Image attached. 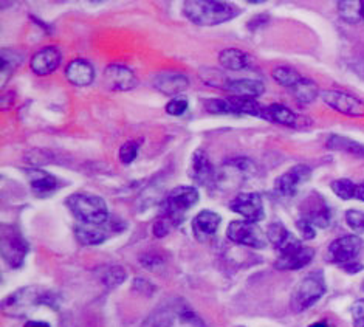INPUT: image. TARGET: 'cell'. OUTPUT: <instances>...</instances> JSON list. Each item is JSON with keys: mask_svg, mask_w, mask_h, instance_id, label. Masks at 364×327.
<instances>
[{"mask_svg": "<svg viewBox=\"0 0 364 327\" xmlns=\"http://www.w3.org/2000/svg\"><path fill=\"white\" fill-rule=\"evenodd\" d=\"M67 206L80 223L101 225L109 220L107 205L100 195L89 193H76L67 199Z\"/></svg>", "mask_w": 364, "mask_h": 327, "instance_id": "7a4b0ae2", "label": "cell"}, {"mask_svg": "<svg viewBox=\"0 0 364 327\" xmlns=\"http://www.w3.org/2000/svg\"><path fill=\"white\" fill-rule=\"evenodd\" d=\"M97 277L109 289L118 287L127 278V273L121 265H101L97 269Z\"/></svg>", "mask_w": 364, "mask_h": 327, "instance_id": "4316f807", "label": "cell"}, {"mask_svg": "<svg viewBox=\"0 0 364 327\" xmlns=\"http://www.w3.org/2000/svg\"><path fill=\"white\" fill-rule=\"evenodd\" d=\"M138 151H140V141H136V140L126 141L119 148V154H118L119 161L123 163V165H131V163L136 159Z\"/></svg>", "mask_w": 364, "mask_h": 327, "instance_id": "8d00e7d4", "label": "cell"}, {"mask_svg": "<svg viewBox=\"0 0 364 327\" xmlns=\"http://www.w3.org/2000/svg\"><path fill=\"white\" fill-rule=\"evenodd\" d=\"M126 230V222L109 218L107 222L101 223V225H87V223H77L75 227V235L84 245H100L104 240H107L112 235L121 233Z\"/></svg>", "mask_w": 364, "mask_h": 327, "instance_id": "8992f818", "label": "cell"}, {"mask_svg": "<svg viewBox=\"0 0 364 327\" xmlns=\"http://www.w3.org/2000/svg\"><path fill=\"white\" fill-rule=\"evenodd\" d=\"M220 222L222 219L218 213L210 211V210L200 211L193 220V230H194L196 237L198 240H205L208 237L214 236L218 233Z\"/></svg>", "mask_w": 364, "mask_h": 327, "instance_id": "ffe728a7", "label": "cell"}, {"mask_svg": "<svg viewBox=\"0 0 364 327\" xmlns=\"http://www.w3.org/2000/svg\"><path fill=\"white\" fill-rule=\"evenodd\" d=\"M228 239L239 245H245L251 248H265L267 239L262 235L256 222L250 220H232L227 230Z\"/></svg>", "mask_w": 364, "mask_h": 327, "instance_id": "9c48e42d", "label": "cell"}, {"mask_svg": "<svg viewBox=\"0 0 364 327\" xmlns=\"http://www.w3.org/2000/svg\"><path fill=\"white\" fill-rule=\"evenodd\" d=\"M309 327H328V324L326 321H316V323H314V324L309 326Z\"/></svg>", "mask_w": 364, "mask_h": 327, "instance_id": "681fc988", "label": "cell"}, {"mask_svg": "<svg viewBox=\"0 0 364 327\" xmlns=\"http://www.w3.org/2000/svg\"><path fill=\"white\" fill-rule=\"evenodd\" d=\"M257 174V168L250 159H231L225 161L215 174V183L228 191L247 183Z\"/></svg>", "mask_w": 364, "mask_h": 327, "instance_id": "277c9868", "label": "cell"}, {"mask_svg": "<svg viewBox=\"0 0 364 327\" xmlns=\"http://www.w3.org/2000/svg\"><path fill=\"white\" fill-rule=\"evenodd\" d=\"M134 289H135L136 291H140V294H143V295H152V294H154V287H152V284H151L149 281L141 279V278L135 279V282H134Z\"/></svg>", "mask_w": 364, "mask_h": 327, "instance_id": "f6af8a7d", "label": "cell"}, {"mask_svg": "<svg viewBox=\"0 0 364 327\" xmlns=\"http://www.w3.org/2000/svg\"><path fill=\"white\" fill-rule=\"evenodd\" d=\"M363 250V240L357 235H349L335 239L333 242L328 245V256H331V261L346 267L349 264L357 262V257L360 256Z\"/></svg>", "mask_w": 364, "mask_h": 327, "instance_id": "8fae6325", "label": "cell"}, {"mask_svg": "<svg viewBox=\"0 0 364 327\" xmlns=\"http://www.w3.org/2000/svg\"><path fill=\"white\" fill-rule=\"evenodd\" d=\"M355 199L364 202V182L357 183V194H355Z\"/></svg>", "mask_w": 364, "mask_h": 327, "instance_id": "7dc6e473", "label": "cell"}, {"mask_svg": "<svg viewBox=\"0 0 364 327\" xmlns=\"http://www.w3.org/2000/svg\"><path fill=\"white\" fill-rule=\"evenodd\" d=\"M180 320H181V323L189 326V327H205L200 318H198L194 313L193 309H189V307H181L180 309Z\"/></svg>", "mask_w": 364, "mask_h": 327, "instance_id": "60d3db41", "label": "cell"}, {"mask_svg": "<svg viewBox=\"0 0 364 327\" xmlns=\"http://www.w3.org/2000/svg\"><path fill=\"white\" fill-rule=\"evenodd\" d=\"M230 101L234 107V112H236V115H251L267 119V107L259 104L257 100L230 97Z\"/></svg>", "mask_w": 364, "mask_h": 327, "instance_id": "83f0119b", "label": "cell"}, {"mask_svg": "<svg viewBox=\"0 0 364 327\" xmlns=\"http://www.w3.org/2000/svg\"><path fill=\"white\" fill-rule=\"evenodd\" d=\"M272 76L277 84H281L284 87H289V89L294 87V85L302 80V76L290 67H277L272 72Z\"/></svg>", "mask_w": 364, "mask_h": 327, "instance_id": "1f68e13d", "label": "cell"}, {"mask_svg": "<svg viewBox=\"0 0 364 327\" xmlns=\"http://www.w3.org/2000/svg\"><path fill=\"white\" fill-rule=\"evenodd\" d=\"M65 78L77 87H85L93 82L95 68L85 59H75L65 67Z\"/></svg>", "mask_w": 364, "mask_h": 327, "instance_id": "44dd1931", "label": "cell"}, {"mask_svg": "<svg viewBox=\"0 0 364 327\" xmlns=\"http://www.w3.org/2000/svg\"><path fill=\"white\" fill-rule=\"evenodd\" d=\"M326 294V281L324 274L321 272H314L307 274V277L302 279L298 287L294 289L291 299H290V307L294 313H301L307 311L315 303L323 298Z\"/></svg>", "mask_w": 364, "mask_h": 327, "instance_id": "3957f363", "label": "cell"}, {"mask_svg": "<svg viewBox=\"0 0 364 327\" xmlns=\"http://www.w3.org/2000/svg\"><path fill=\"white\" fill-rule=\"evenodd\" d=\"M346 222L350 227V230H353L355 233L360 235L364 233V213L363 211H357V210H349L346 211L344 214Z\"/></svg>", "mask_w": 364, "mask_h": 327, "instance_id": "f35d334b", "label": "cell"}, {"mask_svg": "<svg viewBox=\"0 0 364 327\" xmlns=\"http://www.w3.org/2000/svg\"><path fill=\"white\" fill-rule=\"evenodd\" d=\"M326 146L328 149L333 151H341V152H349L352 156L357 157H364V146L358 141H355L352 139H348V136L343 135H331L326 141Z\"/></svg>", "mask_w": 364, "mask_h": 327, "instance_id": "f1b7e54d", "label": "cell"}, {"mask_svg": "<svg viewBox=\"0 0 364 327\" xmlns=\"http://www.w3.org/2000/svg\"><path fill=\"white\" fill-rule=\"evenodd\" d=\"M230 210L240 214L244 220L259 222L264 219V202L257 193H242L230 202Z\"/></svg>", "mask_w": 364, "mask_h": 327, "instance_id": "9a60e30c", "label": "cell"}, {"mask_svg": "<svg viewBox=\"0 0 364 327\" xmlns=\"http://www.w3.org/2000/svg\"><path fill=\"white\" fill-rule=\"evenodd\" d=\"M225 92L231 93L232 97L237 98H259L265 92V85L262 81L257 80H230L225 87Z\"/></svg>", "mask_w": 364, "mask_h": 327, "instance_id": "cb8c5ba5", "label": "cell"}, {"mask_svg": "<svg viewBox=\"0 0 364 327\" xmlns=\"http://www.w3.org/2000/svg\"><path fill=\"white\" fill-rule=\"evenodd\" d=\"M240 10L228 2L215 0H189L183 5V14L200 27H214L237 17Z\"/></svg>", "mask_w": 364, "mask_h": 327, "instance_id": "6da1fadb", "label": "cell"}, {"mask_svg": "<svg viewBox=\"0 0 364 327\" xmlns=\"http://www.w3.org/2000/svg\"><path fill=\"white\" fill-rule=\"evenodd\" d=\"M188 172H189L191 180L202 186H208L213 182H215V174H218V172H215L213 168V163L210 161V157H208L205 151H202V149H198L193 154Z\"/></svg>", "mask_w": 364, "mask_h": 327, "instance_id": "e0dca14e", "label": "cell"}, {"mask_svg": "<svg viewBox=\"0 0 364 327\" xmlns=\"http://www.w3.org/2000/svg\"><path fill=\"white\" fill-rule=\"evenodd\" d=\"M291 92L294 98L302 102V104H310V102H314L319 97L318 85L307 78H302L294 87H291Z\"/></svg>", "mask_w": 364, "mask_h": 327, "instance_id": "f546056e", "label": "cell"}, {"mask_svg": "<svg viewBox=\"0 0 364 327\" xmlns=\"http://www.w3.org/2000/svg\"><path fill=\"white\" fill-rule=\"evenodd\" d=\"M363 19H364V2H363Z\"/></svg>", "mask_w": 364, "mask_h": 327, "instance_id": "f907efd6", "label": "cell"}, {"mask_svg": "<svg viewBox=\"0 0 364 327\" xmlns=\"http://www.w3.org/2000/svg\"><path fill=\"white\" fill-rule=\"evenodd\" d=\"M267 22H268V16L261 14V16L255 17L253 21H250V23H248V28H250V30H256V28H259V27H262V25H264V23H267Z\"/></svg>", "mask_w": 364, "mask_h": 327, "instance_id": "bcb514c9", "label": "cell"}, {"mask_svg": "<svg viewBox=\"0 0 364 327\" xmlns=\"http://www.w3.org/2000/svg\"><path fill=\"white\" fill-rule=\"evenodd\" d=\"M267 239L270 240V244L277 250V252H282V250L289 248L294 242H298V239L279 222L270 223V227L267 228Z\"/></svg>", "mask_w": 364, "mask_h": 327, "instance_id": "484cf974", "label": "cell"}, {"mask_svg": "<svg viewBox=\"0 0 364 327\" xmlns=\"http://www.w3.org/2000/svg\"><path fill=\"white\" fill-rule=\"evenodd\" d=\"M205 109L214 115H236L230 98H213L205 101Z\"/></svg>", "mask_w": 364, "mask_h": 327, "instance_id": "e575fe53", "label": "cell"}, {"mask_svg": "<svg viewBox=\"0 0 364 327\" xmlns=\"http://www.w3.org/2000/svg\"><path fill=\"white\" fill-rule=\"evenodd\" d=\"M331 186H332V191L343 200H352L355 199V194H357V183H353L352 180H348V178L335 180Z\"/></svg>", "mask_w": 364, "mask_h": 327, "instance_id": "836d02e7", "label": "cell"}, {"mask_svg": "<svg viewBox=\"0 0 364 327\" xmlns=\"http://www.w3.org/2000/svg\"><path fill=\"white\" fill-rule=\"evenodd\" d=\"M338 13L348 23H357L363 19V2L361 0H343V2H338Z\"/></svg>", "mask_w": 364, "mask_h": 327, "instance_id": "4dcf8cb0", "label": "cell"}, {"mask_svg": "<svg viewBox=\"0 0 364 327\" xmlns=\"http://www.w3.org/2000/svg\"><path fill=\"white\" fill-rule=\"evenodd\" d=\"M140 262H141L143 267H146V269L154 270V269H157V267H160L164 262V259L159 253L147 252V253L140 256Z\"/></svg>", "mask_w": 364, "mask_h": 327, "instance_id": "b9f144b4", "label": "cell"}, {"mask_svg": "<svg viewBox=\"0 0 364 327\" xmlns=\"http://www.w3.org/2000/svg\"><path fill=\"white\" fill-rule=\"evenodd\" d=\"M188 107H189L188 100L185 97H177V98L171 100L168 102V104H166V112H168L169 115H172V117H180V115L185 114V112L188 110Z\"/></svg>", "mask_w": 364, "mask_h": 327, "instance_id": "ab89813d", "label": "cell"}, {"mask_svg": "<svg viewBox=\"0 0 364 327\" xmlns=\"http://www.w3.org/2000/svg\"><path fill=\"white\" fill-rule=\"evenodd\" d=\"M315 252L310 247H304L299 240L289 248L279 252V257L274 264L277 270H299L304 269L314 259Z\"/></svg>", "mask_w": 364, "mask_h": 327, "instance_id": "4fadbf2b", "label": "cell"}, {"mask_svg": "<svg viewBox=\"0 0 364 327\" xmlns=\"http://www.w3.org/2000/svg\"><path fill=\"white\" fill-rule=\"evenodd\" d=\"M310 176L311 169L309 166L296 165L276 178L274 191L281 197H287V199H290V197L296 195L298 189L302 186V183L307 182Z\"/></svg>", "mask_w": 364, "mask_h": 327, "instance_id": "5bb4252c", "label": "cell"}, {"mask_svg": "<svg viewBox=\"0 0 364 327\" xmlns=\"http://www.w3.org/2000/svg\"><path fill=\"white\" fill-rule=\"evenodd\" d=\"M174 313L166 309H160V311H155L149 316L146 318L141 327H172L174 326Z\"/></svg>", "mask_w": 364, "mask_h": 327, "instance_id": "d6a6232c", "label": "cell"}, {"mask_svg": "<svg viewBox=\"0 0 364 327\" xmlns=\"http://www.w3.org/2000/svg\"><path fill=\"white\" fill-rule=\"evenodd\" d=\"M296 227H298V230H299V233L302 235V237L307 239V240L314 239L315 235H316V228H315L314 225H310L309 222L302 220V219H299V220L296 222Z\"/></svg>", "mask_w": 364, "mask_h": 327, "instance_id": "ee69618b", "label": "cell"}, {"mask_svg": "<svg viewBox=\"0 0 364 327\" xmlns=\"http://www.w3.org/2000/svg\"><path fill=\"white\" fill-rule=\"evenodd\" d=\"M28 253V244L19 230L4 227L2 230V256L11 269H21Z\"/></svg>", "mask_w": 364, "mask_h": 327, "instance_id": "ba28073f", "label": "cell"}, {"mask_svg": "<svg viewBox=\"0 0 364 327\" xmlns=\"http://www.w3.org/2000/svg\"><path fill=\"white\" fill-rule=\"evenodd\" d=\"M23 327H51V326L46 321H27L23 324Z\"/></svg>", "mask_w": 364, "mask_h": 327, "instance_id": "c3c4849f", "label": "cell"}, {"mask_svg": "<svg viewBox=\"0 0 364 327\" xmlns=\"http://www.w3.org/2000/svg\"><path fill=\"white\" fill-rule=\"evenodd\" d=\"M178 223L172 219V218H169L168 214H164V213H161V216L155 220V223H154V227H152V231H154V236L155 237H164L166 236L169 231L174 228V227H177Z\"/></svg>", "mask_w": 364, "mask_h": 327, "instance_id": "74e56055", "label": "cell"}, {"mask_svg": "<svg viewBox=\"0 0 364 327\" xmlns=\"http://www.w3.org/2000/svg\"><path fill=\"white\" fill-rule=\"evenodd\" d=\"M267 119L268 122H273L287 127H301V126L309 124V119L296 115L287 106L277 104V102L267 107Z\"/></svg>", "mask_w": 364, "mask_h": 327, "instance_id": "603a6c76", "label": "cell"}, {"mask_svg": "<svg viewBox=\"0 0 364 327\" xmlns=\"http://www.w3.org/2000/svg\"><path fill=\"white\" fill-rule=\"evenodd\" d=\"M219 61L223 68H227L230 72H242L248 70V68L253 67L255 61L248 53L237 48H225L220 51Z\"/></svg>", "mask_w": 364, "mask_h": 327, "instance_id": "d4e9b609", "label": "cell"}, {"mask_svg": "<svg viewBox=\"0 0 364 327\" xmlns=\"http://www.w3.org/2000/svg\"><path fill=\"white\" fill-rule=\"evenodd\" d=\"M321 100L326 104L348 117H364V101L350 95L348 92L340 90H324L321 92Z\"/></svg>", "mask_w": 364, "mask_h": 327, "instance_id": "7c38bea8", "label": "cell"}, {"mask_svg": "<svg viewBox=\"0 0 364 327\" xmlns=\"http://www.w3.org/2000/svg\"><path fill=\"white\" fill-rule=\"evenodd\" d=\"M198 202V191L194 186H177L166 195L163 203V213L174 219L177 223L181 222L185 214Z\"/></svg>", "mask_w": 364, "mask_h": 327, "instance_id": "52a82bcc", "label": "cell"}, {"mask_svg": "<svg viewBox=\"0 0 364 327\" xmlns=\"http://www.w3.org/2000/svg\"><path fill=\"white\" fill-rule=\"evenodd\" d=\"M60 64V53L56 47H44L31 56L30 67L38 76L53 73Z\"/></svg>", "mask_w": 364, "mask_h": 327, "instance_id": "d6986e66", "label": "cell"}, {"mask_svg": "<svg viewBox=\"0 0 364 327\" xmlns=\"http://www.w3.org/2000/svg\"><path fill=\"white\" fill-rule=\"evenodd\" d=\"M28 183L31 186V191L38 197H47L53 194L59 188V182L55 176L48 174L46 171L41 169H31L27 171Z\"/></svg>", "mask_w": 364, "mask_h": 327, "instance_id": "7402d4cb", "label": "cell"}, {"mask_svg": "<svg viewBox=\"0 0 364 327\" xmlns=\"http://www.w3.org/2000/svg\"><path fill=\"white\" fill-rule=\"evenodd\" d=\"M55 299L56 296L46 289L25 287L8 296L4 301V309L5 312H10L11 315H22L30 311V307H36L41 304L55 306Z\"/></svg>", "mask_w": 364, "mask_h": 327, "instance_id": "5b68a950", "label": "cell"}, {"mask_svg": "<svg viewBox=\"0 0 364 327\" xmlns=\"http://www.w3.org/2000/svg\"><path fill=\"white\" fill-rule=\"evenodd\" d=\"M152 84L159 92L174 97L189 87V80L186 75L178 72H161L154 76Z\"/></svg>", "mask_w": 364, "mask_h": 327, "instance_id": "ac0fdd59", "label": "cell"}, {"mask_svg": "<svg viewBox=\"0 0 364 327\" xmlns=\"http://www.w3.org/2000/svg\"><path fill=\"white\" fill-rule=\"evenodd\" d=\"M301 219L309 222L310 225L315 228H327L332 223V210L323 199V195L316 193L310 194L307 199H304L299 205Z\"/></svg>", "mask_w": 364, "mask_h": 327, "instance_id": "30bf717a", "label": "cell"}, {"mask_svg": "<svg viewBox=\"0 0 364 327\" xmlns=\"http://www.w3.org/2000/svg\"><path fill=\"white\" fill-rule=\"evenodd\" d=\"M202 80L206 82L213 85V87H219L222 90H225V87H227V84L230 82V80L225 76L222 72L215 70V68H206V70H202L200 73Z\"/></svg>", "mask_w": 364, "mask_h": 327, "instance_id": "d590c367", "label": "cell"}, {"mask_svg": "<svg viewBox=\"0 0 364 327\" xmlns=\"http://www.w3.org/2000/svg\"><path fill=\"white\" fill-rule=\"evenodd\" d=\"M353 327H364V299L355 301L352 306Z\"/></svg>", "mask_w": 364, "mask_h": 327, "instance_id": "7bdbcfd3", "label": "cell"}, {"mask_svg": "<svg viewBox=\"0 0 364 327\" xmlns=\"http://www.w3.org/2000/svg\"><path fill=\"white\" fill-rule=\"evenodd\" d=\"M104 84L110 90L127 92L132 90L138 85V78L131 68L119 64H110L104 70Z\"/></svg>", "mask_w": 364, "mask_h": 327, "instance_id": "2e32d148", "label": "cell"}]
</instances>
